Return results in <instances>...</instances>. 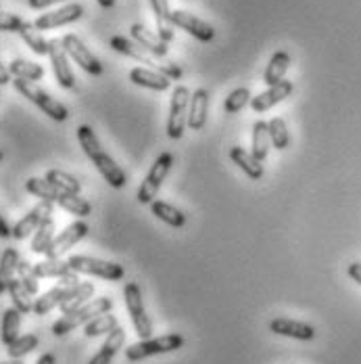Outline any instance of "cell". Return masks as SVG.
<instances>
[{
    "instance_id": "cell-1",
    "label": "cell",
    "mask_w": 361,
    "mask_h": 364,
    "mask_svg": "<svg viewBox=\"0 0 361 364\" xmlns=\"http://www.w3.org/2000/svg\"><path fill=\"white\" fill-rule=\"evenodd\" d=\"M113 310V299L111 297H99V299H90L88 304H84L82 308L73 310L70 314H63L55 325H52V335L55 337H65L67 333H72L77 327L88 325L92 318L107 314Z\"/></svg>"
},
{
    "instance_id": "cell-2",
    "label": "cell",
    "mask_w": 361,
    "mask_h": 364,
    "mask_svg": "<svg viewBox=\"0 0 361 364\" xmlns=\"http://www.w3.org/2000/svg\"><path fill=\"white\" fill-rule=\"evenodd\" d=\"M184 343H186V339L182 337L180 333H167V335H161V337H148V339H143L138 343L128 346L126 348V358L130 363H140V360H146L150 356L170 354V352L182 350Z\"/></svg>"
},
{
    "instance_id": "cell-3",
    "label": "cell",
    "mask_w": 361,
    "mask_h": 364,
    "mask_svg": "<svg viewBox=\"0 0 361 364\" xmlns=\"http://www.w3.org/2000/svg\"><path fill=\"white\" fill-rule=\"evenodd\" d=\"M13 86H15V90H17V92H21L28 101H32L38 109L44 111L50 119H55V122H67V117H70V109H67L63 103H59L57 99H52L44 88H40V86H38L36 82H28V80H19V77H15Z\"/></svg>"
},
{
    "instance_id": "cell-4",
    "label": "cell",
    "mask_w": 361,
    "mask_h": 364,
    "mask_svg": "<svg viewBox=\"0 0 361 364\" xmlns=\"http://www.w3.org/2000/svg\"><path fill=\"white\" fill-rule=\"evenodd\" d=\"M72 270L77 274H90V277H99L105 281H121L126 277V270L121 264L117 262H107L101 257H90V255H72L70 259Z\"/></svg>"
},
{
    "instance_id": "cell-5",
    "label": "cell",
    "mask_w": 361,
    "mask_h": 364,
    "mask_svg": "<svg viewBox=\"0 0 361 364\" xmlns=\"http://www.w3.org/2000/svg\"><path fill=\"white\" fill-rule=\"evenodd\" d=\"M123 299H126V308L130 314V321L134 325V331L140 339H148L152 335V323L150 316L145 308V299L138 283H126L123 287Z\"/></svg>"
},
{
    "instance_id": "cell-6",
    "label": "cell",
    "mask_w": 361,
    "mask_h": 364,
    "mask_svg": "<svg viewBox=\"0 0 361 364\" xmlns=\"http://www.w3.org/2000/svg\"><path fill=\"white\" fill-rule=\"evenodd\" d=\"M172 166H174V155L167 153V151L161 153V155L155 159V164L150 166L148 174H146L145 181L140 184V188H138V195H136V199H138L143 205H150V203L155 201V197H157L161 184L167 178Z\"/></svg>"
},
{
    "instance_id": "cell-7",
    "label": "cell",
    "mask_w": 361,
    "mask_h": 364,
    "mask_svg": "<svg viewBox=\"0 0 361 364\" xmlns=\"http://www.w3.org/2000/svg\"><path fill=\"white\" fill-rule=\"evenodd\" d=\"M190 90L186 86H176L172 95V105H170V117L165 132L172 141H178L184 136L186 126H188V105H190Z\"/></svg>"
},
{
    "instance_id": "cell-8",
    "label": "cell",
    "mask_w": 361,
    "mask_h": 364,
    "mask_svg": "<svg viewBox=\"0 0 361 364\" xmlns=\"http://www.w3.org/2000/svg\"><path fill=\"white\" fill-rule=\"evenodd\" d=\"M48 59H50V65H52V72H55L59 86L65 90H73L75 88V75H73L72 65H70V55L63 46V38L48 40Z\"/></svg>"
},
{
    "instance_id": "cell-9",
    "label": "cell",
    "mask_w": 361,
    "mask_h": 364,
    "mask_svg": "<svg viewBox=\"0 0 361 364\" xmlns=\"http://www.w3.org/2000/svg\"><path fill=\"white\" fill-rule=\"evenodd\" d=\"M63 46H65L70 59H73L84 72L90 73V75H103V63L99 61V57L75 34L63 36Z\"/></svg>"
},
{
    "instance_id": "cell-10",
    "label": "cell",
    "mask_w": 361,
    "mask_h": 364,
    "mask_svg": "<svg viewBox=\"0 0 361 364\" xmlns=\"http://www.w3.org/2000/svg\"><path fill=\"white\" fill-rule=\"evenodd\" d=\"M88 224L84 220H75L70 226H65L59 235H55L52 243L48 245V250L44 252L46 257H61L65 252H70L73 245H77L86 235H88Z\"/></svg>"
},
{
    "instance_id": "cell-11",
    "label": "cell",
    "mask_w": 361,
    "mask_h": 364,
    "mask_svg": "<svg viewBox=\"0 0 361 364\" xmlns=\"http://www.w3.org/2000/svg\"><path fill=\"white\" fill-rule=\"evenodd\" d=\"M84 15V6L77 4V2H70L57 11H48L44 15H40L34 26H36L40 32H46V30H57V28H63V26H70L79 21Z\"/></svg>"
},
{
    "instance_id": "cell-12",
    "label": "cell",
    "mask_w": 361,
    "mask_h": 364,
    "mask_svg": "<svg viewBox=\"0 0 361 364\" xmlns=\"http://www.w3.org/2000/svg\"><path fill=\"white\" fill-rule=\"evenodd\" d=\"M172 23L174 28H180L182 32H188L192 38L201 40V42H211L216 38V28L203 19H199L196 15L188 13V11H174L172 13Z\"/></svg>"
},
{
    "instance_id": "cell-13",
    "label": "cell",
    "mask_w": 361,
    "mask_h": 364,
    "mask_svg": "<svg viewBox=\"0 0 361 364\" xmlns=\"http://www.w3.org/2000/svg\"><path fill=\"white\" fill-rule=\"evenodd\" d=\"M52 205L50 201H40L36 208H32L23 218L19 220L13 228H11V237L15 241H23L30 235L36 232V228L42 224V220H46L48 216H52Z\"/></svg>"
},
{
    "instance_id": "cell-14",
    "label": "cell",
    "mask_w": 361,
    "mask_h": 364,
    "mask_svg": "<svg viewBox=\"0 0 361 364\" xmlns=\"http://www.w3.org/2000/svg\"><path fill=\"white\" fill-rule=\"evenodd\" d=\"M294 90V84L290 80H282L278 82L276 86H267V90H263L261 95H257L255 99H251V109L255 113H263V111H270L272 107H276L278 103H282L284 99H289Z\"/></svg>"
},
{
    "instance_id": "cell-15",
    "label": "cell",
    "mask_w": 361,
    "mask_h": 364,
    "mask_svg": "<svg viewBox=\"0 0 361 364\" xmlns=\"http://www.w3.org/2000/svg\"><path fill=\"white\" fill-rule=\"evenodd\" d=\"M270 331L282 337H290V339H299V341H311L316 339V328L307 323L294 321V318H284L278 316L270 323Z\"/></svg>"
},
{
    "instance_id": "cell-16",
    "label": "cell",
    "mask_w": 361,
    "mask_h": 364,
    "mask_svg": "<svg viewBox=\"0 0 361 364\" xmlns=\"http://www.w3.org/2000/svg\"><path fill=\"white\" fill-rule=\"evenodd\" d=\"M109 44H111V48H113V50H117V53H121V55H126V57H130V59H134V61L143 63V65L155 68V70H157V65H159L157 57H152L148 50H145V48H143L138 42H134L132 38L113 36L111 40H109Z\"/></svg>"
},
{
    "instance_id": "cell-17",
    "label": "cell",
    "mask_w": 361,
    "mask_h": 364,
    "mask_svg": "<svg viewBox=\"0 0 361 364\" xmlns=\"http://www.w3.org/2000/svg\"><path fill=\"white\" fill-rule=\"evenodd\" d=\"M90 161L94 164V168L99 170V174L107 181L109 186H113V188H123L126 186V182H128L126 172L117 166V161L109 153L99 151Z\"/></svg>"
},
{
    "instance_id": "cell-18",
    "label": "cell",
    "mask_w": 361,
    "mask_h": 364,
    "mask_svg": "<svg viewBox=\"0 0 361 364\" xmlns=\"http://www.w3.org/2000/svg\"><path fill=\"white\" fill-rule=\"evenodd\" d=\"M209 115V92L205 88H196L190 95V105H188V128L199 132L205 128Z\"/></svg>"
},
{
    "instance_id": "cell-19",
    "label": "cell",
    "mask_w": 361,
    "mask_h": 364,
    "mask_svg": "<svg viewBox=\"0 0 361 364\" xmlns=\"http://www.w3.org/2000/svg\"><path fill=\"white\" fill-rule=\"evenodd\" d=\"M130 34H132V40L134 42H138L145 50H148L152 57H167V53H170V46H167V42H163L161 38L157 36V34H152L146 26L143 23H134L132 28H130Z\"/></svg>"
},
{
    "instance_id": "cell-20",
    "label": "cell",
    "mask_w": 361,
    "mask_h": 364,
    "mask_svg": "<svg viewBox=\"0 0 361 364\" xmlns=\"http://www.w3.org/2000/svg\"><path fill=\"white\" fill-rule=\"evenodd\" d=\"M130 82L140 86V88H148L155 92H163L172 86V80L163 73H159L157 70H146V68H134L132 72L128 73Z\"/></svg>"
},
{
    "instance_id": "cell-21",
    "label": "cell",
    "mask_w": 361,
    "mask_h": 364,
    "mask_svg": "<svg viewBox=\"0 0 361 364\" xmlns=\"http://www.w3.org/2000/svg\"><path fill=\"white\" fill-rule=\"evenodd\" d=\"M150 2V9H152V15L157 19V36L161 38L163 42H172L174 40V23H172V6H170V0H148Z\"/></svg>"
},
{
    "instance_id": "cell-22",
    "label": "cell",
    "mask_w": 361,
    "mask_h": 364,
    "mask_svg": "<svg viewBox=\"0 0 361 364\" xmlns=\"http://www.w3.org/2000/svg\"><path fill=\"white\" fill-rule=\"evenodd\" d=\"M230 159L251 178V181H261L265 170H263V161H259L251 151L243 149V146H232L230 149Z\"/></svg>"
},
{
    "instance_id": "cell-23",
    "label": "cell",
    "mask_w": 361,
    "mask_h": 364,
    "mask_svg": "<svg viewBox=\"0 0 361 364\" xmlns=\"http://www.w3.org/2000/svg\"><path fill=\"white\" fill-rule=\"evenodd\" d=\"M126 343V331L121 327H117L115 331H111L105 339V343L101 346V350L92 356V360L88 364H111L113 358L117 356V352L123 348Z\"/></svg>"
},
{
    "instance_id": "cell-24",
    "label": "cell",
    "mask_w": 361,
    "mask_h": 364,
    "mask_svg": "<svg viewBox=\"0 0 361 364\" xmlns=\"http://www.w3.org/2000/svg\"><path fill=\"white\" fill-rule=\"evenodd\" d=\"M92 295H94V285L92 283H79V285H75V287H70L67 293H65V297H63V301H61V306H59V310L63 312V314H70L73 310H77V308H82L84 304H88L90 299H92Z\"/></svg>"
},
{
    "instance_id": "cell-25",
    "label": "cell",
    "mask_w": 361,
    "mask_h": 364,
    "mask_svg": "<svg viewBox=\"0 0 361 364\" xmlns=\"http://www.w3.org/2000/svg\"><path fill=\"white\" fill-rule=\"evenodd\" d=\"M290 68V55L287 50H276L263 72V82L265 86H276L278 82L284 80V75Z\"/></svg>"
},
{
    "instance_id": "cell-26",
    "label": "cell",
    "mask_w": 361,
    "mask_h": 364,
    "mask_svg": "<svg viewBox=\"0 0 361 364\" xmlns=\"http://www.w3.org/2000/svg\"><path fill=\"white\" fill-rule=\"evenodd\" d=\"M150 214H152L155 218L161 220V222H165V224L172 226V228H182V226L186 224V214L180 212L176 205H172V203H167V201H161V199H155V201L150 203Z\"/></svg>"
},
{
    "instance_id": "cell-27",
    "label": "cell",
    "mask_w": 361,
    "mask_h": 364,
    "mask_svg": "<svg viewBox=\"0 0 361 364\" xmlns=\"http://www.w3.org/2000/svg\"><path fill=\"white\" fill-rule=\"evenodd\" d=\"M34 272H36L38 279H61L65 277L67 272H72V266L67 259H61V257H46L44 262H38L34 264Z\"/></svg>"
},
{
    "instance_id": "cell-28",
    "label": "cell",
    "mask_w": 361,
    "mask_h": 364,
    "mask_svg": "<svg viewBox=\"0 0 361 364\" xmlns=\"http://www.w3.org/2000/svg\"><path fill=\"white\" fill-rule=\"evenodd\" d=\"M67 289H70V287L55 285L52 289H48L46 293H42L36 301H34V314H36V316H46V314H50L55 308H59V306H61V301H63V297H65Z\"/></svg>"
},
{
    "instance_id": "cell-29",
    "label": "cell",
    "mask_w": 361,
    "mask_h": 364,
    "mask_svg": "<svg viewBox=\"0 0 361 364\" xmlns=\"http://www.w3.org/2000/svg\"><path fill=\"white\" fill-rule=\"evenodd\" d=\"M21 312L17 308H6L2 314V323H0V339L4 346H11L17 337H19V328H21Z\"/></svg>"
},
{
    "instance_id": "cell-30",
    "label": "cell",
    "mask_w": 361,
    "mask_h": 364,
    "mask_svg": "<svg viewBox=\"0 0 361 364\" xmlns=\"http://www.w3.org/2000/svg\"><path fill=\"white\" fill-rule=\"evenodd\" d=\"M17 266H19V252L15 247H6L0 255V295L9 289V283L15 277Z\"/></svg>"
},
{
    "instance_id": "cell-31",
    "label": "cell",
    "mask_w": 361,
    "mask_h": 364,
    "mask_svg": "<svg viewBox=\"0 0 361 364\" xmlns=\"http://www.w3.org/2000/svg\"><path fill=\"white\" fill-rule=\"evenodd\" d=\"M270 132H267V122L259 119L253 124V136H251V153L259 161H265L267 159V153H270Z\"/></svg>"
},
{
    "instance_id": "cell-32",
    "label": "cell",
    "mask_w": 361,
    "mask_h": 364,
    "mask_svg": "<svg viewBox=\"0 0 361 364\" xmlns=\"http://www.w3.org/2000/svg\"><path fill=\"white\" fill-rule=\"evenodd\" d=\"M55 239V218L48 216L46 220H42V224L36 228L34 237H32V252L34 254H44L48 250V245Z\"/></svg>"
},
{
    "instance_id": "cell-33",
    "label": "cell",
    "mask_w": 361,
    "mask_h": 364,
    "mask_svg": "<svg viewBox=\"0 0 361 364\" xmlns=\"http://www.w3.org/2000/svg\"><path fill=\"white\" fill-rule=\"evenodd\" d=\"M6 293L11 295V299H13V308H17L21 314H30V312H34V301H32V295L30 291L21 285V281L19 279H13L11 283H9V289Z\"/></svg>"
},
{
    "instance_id": "cell-34",
    "label": "cell",
    "mask_w": 361,
    "mask_h": 364,
    "mask_svg": "<svg viewBox=\"0 0 361 364\" xmlns=\"http://www.w3.org/2000/svg\"><path fill=\"white\" fill-rule=\"evenodd\" d=\"M9 72L11 75L19 77V80H28V82H38L44 77V68L32 63V61H26V59H13L9 63Z\"/></svg>"
},
{
    "instance_id": "cell-35",
    "label": "cell",
    "mask_w": 361,
    "mask_h": 364,
    "mask_svg": "<svg viewBox=\"0 0 361 364\" xmlns=\"http://www.w3.org/2000/svg\"><path fill=\"white\" fill-rule=\"evenodd\" d=\"M57 205H61L65 212H70L72 216H77V218H86V216L92 214L90 201H86V199L79 197V195H72V193H61Z\"/></svg>"
},
{
    "instance_id": "cell-36",
    "label": "cell",
    "mask_w": 361,
    "mask_h": 364,
    "mask_svg": "<svg viewBox=\"0 0 361 364\" xmlns=\"http://www.w3.org/2000/svg\"><path fill=\"white\" fill-rule=\"evenodd\" d=\"M117 327H119L117 316L107 312V314H101V316L92 318L88 325H84V335L88 339H94V337H101V335H109L111 331H115Z\"/></svg>"
},
{
    "instance_id": "cell-37",
    "label": "cell",
    "mask_w": 361,
    "mask_h": 364,
    "mask_svg": "<svg viewBox=\"0 0 361 364\" xmlns=\"http://www.w3.org/2000/svg\"><path fill=\"white\" fill-rule=\"evenodd\" d=\"M26 188H28V193L36 195L38 199L50 201V203H57L59 197H61V191H59L55 184H50L46 178H28Z\"/></svg>"
},
{
    "instance_id": "cell-38",
    "label": "cell",
    "mask_w": 361,
    "mask_h": 364,
    "mask_svg": "<svg viewBox=\"0 0 361 364\" xmlns=\"http://www.w3.org/2000/svg\"><path fill=\"white\" fill-rule=\"evenodd\" d=\"M19 36L21 40L36 53V55H48V40L40 34V30H38L34 23H30V21H26L23 23V28L19 30Z\"/></svg>"
},
{
    "instance_id": "cell-39",
    "label": "cell",
    "mask_w": 361,
    "mask_h": 364,
    "mask_svg": "<svg viewBox=\"0 0 361 364\" xmlns=\"http://www.w3.org/2000/svg\"><path fill=\"white\" fill-rule=\"evenodd\" d=\"M44 178L50 182V184H55L61 193L79 195V191H82V182L77 181L75 176H72V174L63 172V170H48Z\"/></svg>"
},
{
    "instance_id": "cell-40",
    "label": "cell",
    "mask_w": 361,
    "mask_h": 364,
    "mask_svg": "<svg viewBox=\"0 0 361 364\" xmlns=\"http://www.w3.org/2000/svg\"><path fill=\"white\" fill-rule=\"evenodd\" d=\"M40 343L38 335L34 333H28V335H19L11 346H6V354L9 358H15V360H21L23 356H28L30 352H34Z\"/></svg>"
},
{
    "instance_id": "cell-41",
    "label": "cell",
    "mask_w": 361,
    "mask_h": 364,
    "mask_svg": "<svg viewBox=\"0 0 361 364\" xmlns=\"http://www.w3.org/2000/svg\"><path fill=\"white\" fill-rule=\"evenodd\" d=\"M267 132H270V141H272L274 149H278V151L289 149V126H287V122H284L282 117H272V119L267 122Z\"/></svg>"
},
{
    "instance_id": "cell-42",
    "label": "cell",
    "mask_w": 361,
    "mask_h": 364,
    "mask_svg": "<svg viewBox=\"0 0 361 364\" xmlns=\"http://www.w3.org/2000/svg\"><path fill=\"white\" fill-rule=\"evenodd\" d=\"M251 90L249 88H245V86H240V88H234L228 97H226V101H223V109L228 115H234V113H240V111L245 109L249 103H251Z\"/></svg>"
},
{
    "instance_id": "cell-43",
    "label": "cell",
    "mask_w": 361,
    "mask_h": 364,
    "mask_svg": "<svg viewBox=\"0 0 361 364\" xmlns=\"http://www.w3.org/2000/svg\"><path fill=\"white\" fill-rule=\"evenodd\" d=\"M77 141H79V146L84 149V153H86L88 159H92L99 151H103V146L99 143L94 130L90 126H86V124L77 128Z\"/></svg>"
},
{
    "instance_id": "cell-44",
    "label": "cell",
    "mask_w": 361,
    "mask_h": 364,
    "mask_svg": "<svg viewBox=\"0 0 361 364\" xmlns=\"http://www.w3.org/2000/svg\"><path fill=\"white\" fill-rule=\"evenodd\" d=\"M17 279L21 281V285L30 291V295H36L40 291V279L34 272V264L26 262V259H19V266H17Z\"/></svg>"
},
{
    "instance_id": "cell-45",
    "label": "cell",
    "mask_w": 361,
    "mask_h": 364,
    "mask_svg": "<svg viewBox=\"0 0 361 364\" xmlns=\"http://www.w3.org/2000/svg\"><path fill=\"white\" fill-rule=\"evenodd\" d=\"M23 23L26 21L19 15L0 11V32H17L19 34V30L23 28Z\"/></svg>"
},
{
    "instance_id": "cell-46",
    "label": "cell",
    "mask_w": 361,
    "mask_h": 364,
    "mask_svg": "<svg viewBox=\"0 0 361 364\" xmlns=\"http://www.w3.org/2000/svg\"><path fill=\"white\" fill-rule=\"evenodd\" d=\"M157 61H159L157 72L167 75L170 80H182V68L176 61H172V59H167V57H159Z\"/></svg>"
},
{
    "instance_id": "cell-47",
    "label": "cell",
    "mask_w": 361,
    "mask_h": 364,
    "mask_svg": "<svg viewBox=\"0 0 361 364\" xmlns=\"http://www.w3.org/2000/svg\"><path fill=\"white\" fill-rule=\"evenodd\" d=\"M79 283H82L79 274H77L75 270H72V272H67L65 277H61L57 285H63V287H75V285H79Z\"/></svg>"
},
{
    "instance_id": "cell-48",
    "label": "cell",
    "mask_w": 361,
    "mask_h": 364,
    "mask_svg": "<svg viewBox=\"0 0 361 364\" xmlns=\"http://www.w3.org/2000/svg\"><path fill=\"white\" fill-rule=\"evenodd\" d=\"M347 274H349V277L361 287V262H351V264L347 266Z\"/></svg>"
},
{
    "instance_id": "cell-49",
    "label": "cell",
    "mask_w": 361,
    "mask_h": 364,
    "mask_svg": "<svg viewBox=\"0 0 361 364\" xmlns=\"http://www.w3.org/2000/svg\"><path fill=\"white\" fill-rule=\"evenodd\" d=\"M57 2H63V0H28V6L40 11V9H48V6H52Z\"/></svg>"
},
{
    "instance_id": "cell-50",
    "label": "cell",
    "mask_w": 361,
    "mask_h": 364,
    "mask_svg": "<svg viewBox=\"0 0 361 364\" xmlns=\"http://www.w3.org/2000/svg\"><path fill=\"white\" fill-rule=\"evenodd\" d=\"M0 239H11V226L2 214H0Z\"/></svg>"
},
{
    "instance_id": "cell-51",
    "label": "cell",
    "mask_w": 361,
    "mask_h": 364,
    "mask_svg": "<svg viewBox=\"0 0 361 364\" xmlns=\"http://www.w3.org/2000/svg\"><path fill=\"white\" fill-rule=\"evenodd\" d=\"M6 84H11V72H9V68L2 65V61H0V86H6Z\"/></svg>"
},
{
    "instance_id": "cell-52",
    "label": "cell",
    "mask_w": 361,
    "mask_h": 364,
    "mask_svg": "<svg viewBox=\"0 0 361 364\" xmlns=\"http://www.w3.org/2000/svg\"><path fill=\"white\" fill-rule=\"evenodd\" d=\"M36 364H57V358H55V354H42Z\"/></svg>"
},
{
    "instance_id": "cell-53",
    "label": "cell",
    "mask_w": 361,
    "mask_h": 364,
    "mask_svg": "<svg viewBox=\"0 0 361 364\" xmlns=\"http://www.w3.org/2000/svg\"><path fill=\"white\" fill-rule=\"evenodd\" d=\"M103 9H113L115 6V0H96Z\"/></svg>"
},
{
    "instance_id": "cell-54",
    "label": "cell",
    "mask_w": 361,
    "mask_h": 364,
    "mask_svg": "<svg viewBox=\"0 0 361 364\" xmlns=\"http://www.w3.org/2000/svg\"><path fill=\"white\" fill-rule=\"evenodd\" d=\"M0 364H26L23 360H15V358H9V360H4V363Z\"/></svg>"
},
{
    "instance_id": "cell-55",
    "label": "cell",
    "mask_w": 361,
    "mask_h": 364,
    "mask_svg": "<svg viewBox=\"0 0 361 364\" xmlns=\"http://www.w3.org/2000/svg\"><path fill=\"white\" fill-rule=\"evenodd\" d=\"M2 159H4V151L0 149V161H2Z\"/></svg>"
}]
</instances>
